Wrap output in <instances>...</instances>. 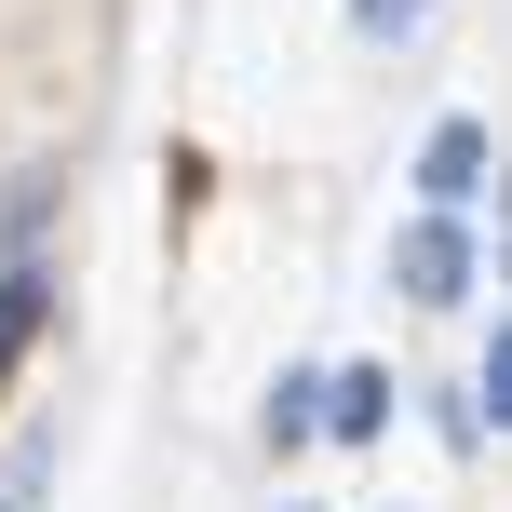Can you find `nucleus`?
Masks as SVG:
<instances>
[{
    "label": "nucleus",
    "mask_w": 512,
    "mask_h": 512,
    "mask_svg": "<svg viewBox=\"0 0 512 512\" xmlns=\"http://www.w3.org/2000/svg\"><path fill=\"white\" fill-rule=\"evenodd\" d=\"M472 270H486V256H472L459 216H418V230L391 243V283H405L418 310H459V297H472Z\"/></svg>",
    "instance_id": "1"
},
{
    "label": "nucleus",
    "mask_w": 512,
    "mask_h": 512,
    "mask_svg": "<svg viewBox=\"0 0 512 512\" xmlns=\"http://www.w3.org/2000/svg\"><path fill=\"white\" fill-rule=\"evenodd\" d=\"M486 122H432V149H418V189H432V216H459L472 189H486Z\"/></svg>",
    "instance_id": "2"
},
{
    "label": "nucleus",
    "mask_w": 512,
    "mask_h": 512,
    "mask_svg": "<svg viewBox=\"0 0 512 512\" xmlns=\"http://www.w3.org/2000/svg\"><path fill=\"white\" fill-rule=\"evenodd\" d=\"M324 432L337 445H378L391 432V364H337V378H324Z\"/></svg>",
    "instance_id": "3"
},
{
    "label": "nucleus",
    "mask_w": 512,
    "mask_h": 512,
    "mask_svg": "<svg viewBox=\"0 0 512 512\" xmlns=\"http://www.w3.org/2000/svg\"><path fill=\"white\" fill-rule=\"evenodd\" d=\"M27 337H41V270H0V378H14Z\"/></svg>",
    "instance_id": "4"
},
{
    "label": "nucleus",
    "mask_w": 512,
    "mask_h": 512,
    "mask_svg": "<svg viewBox=\"0 0 512 512\" xmlns=\"http://www.w3.org/2000/svg\"><path fill=\"white\" fill-rule=\"evenodd\" d=\"M310 432H324V378H283L270 391V445H310Z\"/></svg>",
    "instance_id": "5"
},
{
    "label": "nucleus",
    "mask_w": 512,
    "mask_h": 512,
    "mask_svg": "<svg viewBox=\"0 0 512 512\" xmlns=\"http://www.w3.org/2000/svg\"><path fill=\"white\" fill-rule=\"evenodd\" d=\"M418 14H432V0H351V27H364V41H405Z\"/></svg>",
    "instance_id": "6"
}]
</instances>
